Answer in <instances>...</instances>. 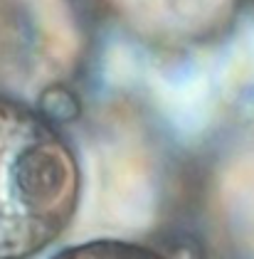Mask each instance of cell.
<instances>
[{
  "label": "cell",
  "mask_w": 254,
  "mask_h": 259,
  "mask_svg": "<svg viewBox=\"0 0 254 259\" xmlns=\"http://www.w3.org/2000/svg\"><path fill=\"white\" fill-rule=\"evenodd\" d=\"M81 198L79 158L42 111L0 97V259H27L69 227Z\"/></svg>",
  "instance_id": "obj_1"
},
{
  "label": "cell",
  "mask_w": 254,
  "mask_h": 259,
  "mask_svg": "<svg viewBox=\"0 0 254 259\" xmlns=\"http://www.w3.org/2000/svg\"><path fill=\"white\" fill-rule=\"evenodd\" d=\"M55 259H165L158 252L134 244V242H121V239H94L79 247H69L59 252Z\"/></svg>",
  "instance_id": "obj_2"
}]
</instances>
